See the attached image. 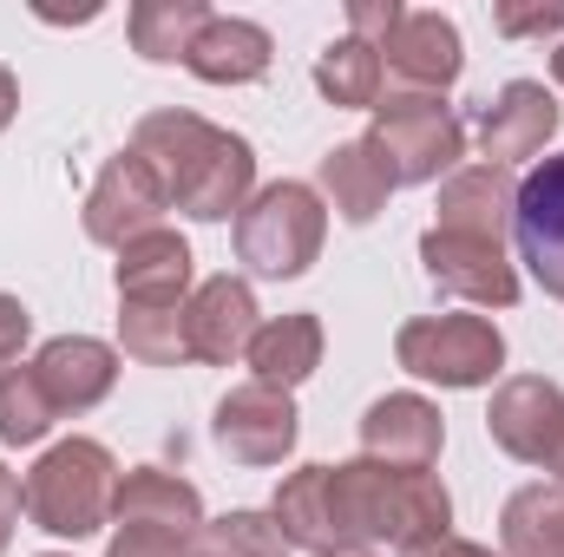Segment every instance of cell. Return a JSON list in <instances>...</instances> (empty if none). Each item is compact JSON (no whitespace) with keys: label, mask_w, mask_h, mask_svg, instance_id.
<instances>
[{"label":"cell","mask_w":564,"mask_h":557,"mask_svg":"<svg viewBox=\"0 0 564 557\" xmlns=\"http://www.w3.org/2000/svg\"><path fill=\"white\" fill-rule=\"evenodd\" d=\"M276 532L302 551H341V545H388L421 557L453 538V499L433 472H401L381 459L348 466H295L270 505Z\"/></svg>","instance_id":"6da1fadb"},{"label":"cell","mask_w":564,"mask_h":557,"mask_svg":"<svg viewBox=\"0 0 564 557\" xmlns=\"http://www.w3.org/2000/svg\"><path fill=\"white\" fill-rule=\"evenodd\" d=\"M132 151L158 171L171 210L197 217V223H224V217H243V204L257 197V151L250 139L197 119V112H144Z\"/></svg>","instance_id":"7a4b0ae2"},{"label":"cell","mask_w":564,"mask_h":557,"mask_svg":"<svg viewBox=\"0 0 564 557\" xmlns=\"http://www.w3.org/2000/svg\"><path fill=\"white\" fill-rule=\"evenodd\" d=\"M119 459L99 439H59L26 472V518L46 538H93L119 499Z\"/></svg>","instance_id":"3957f363"},{"label":"cell","mask_w":564,"mask_h":557,"mask_svg":"<svg viewBox=\"0 0 564 557\" xmlns=\"http://www.w3.org/2000/svg\"><path fill=\"white\" fill-rule=\"evenodd\" d=\"M322 237H328V204L315 184H263L243 217H237V263L250 276H270V282H289L302 276L315 256H322Z\"/></svg>","instance_id":"277c9868"},{"label":"cell","mask_w":564,"mask_h":557,"mask_svg":"<svg viewBox=\"0 0 564 557\" xmlns=\"http://www.w3.org/2000/svg\"><path fill=\"white\" fill-rule=\"evenodd\" d=\"M368 151L375 164L388 171V184H433V177H453L459 157H466V125L453 119V106L440 99H414V92H394L388 106H375V125H368Z\"/></svg>","instance_id":"5b68a950"},{"label":"cell","mask_w":564,"mask_h":557,"mask_svg":"<svg viewBox=\"0 0 564 557\" xmlns=\"http://www.w3.org/2000/svg\"><path fill=\"white\" fill-rule=\"evenodd\" d=\"M394 361L440 387H486L506 368V335L486 315H421L394 335Z\"/></svg>","instance_id":"8992f818"},{"label":"cell","mask_w":564,"mask_h":557,"mask_svg":"<svg viewBox=\"0 0 564 557\" xmlns=\"http://www.w3.org/2000/svg\"><path fill=\"white\" fill-rule=\"evenodd\" d=\"M164 210H171V197H164L158 171L139 151H119L99 171L93 197H86V237L106 243V250H126V243H139L151 230H164Z\"/></svg>","instance_id":"52a82bcc"},{"label":"cell","mask_w":564,"mask_h":557,"mask_svg":"<svg viewBox=\"0 0 564 557\" xmlns=\"http://www.w3.org/2000/svg\"><path fill=\"white\" fill-rule=\"evenodd\" d=\"M224 459L237 466H282L295 452V433H302V414L282 387H263V381H243L217 401V419H210Z\"/></svg>","instance_id":"ba28073f"},{"label":"cell","mask_w":564,"mask_h":557,"mask_svg":"<svg viewBox=\"0 0 564 557\" xmlns=\"http://www.w3.org/2000/svg\"><path fill=\"white\" fill-rule=\"evenodd\" d=\"M421 263H426V282H433L440 295H459V302H473V308H512V302H519V270H512L506 243L426 230Z\"/></svg>","instance_id":"9c48e42d"},{"label":"cell","mask_w":564,"mask_h":557,"mask_svg":"<svg viewBox=\"0 0 564 557\" xmlns=\"http://www.w3.org/2000/svg\"><path fill=\"white\" fill-rule=\"evenodd\" d=\"M486 433L499 452L525 459V466H552L564 446V387L545 374H519L499 381L492 407H486Z\"/></svg>","instance_id":"30bf717a"},{"label":"cell","mask_w":564,"mask_h":557,"mask_svg":"<svg viewBox=\"0 0 564 557\" xmlns=\"http://www.w3.org/2000/svg\"><path fill=\"white\" fill-rule=\"evenodd\" d=\"M512 243H519V263L532 270V282L564 302V151L558 157H539L532 177L519 184Z\"/></svg>","instance_id":"8fae6325"},{"label":"cell","mask_w":564,"mask_h":557,"mask_svg":"<svg viewBox=\"0 0 564 557\" xmlns=\"http://www.w3.org/2000/svg\"><path fill=\"white\" fill-rule=\"evenodd\" d=\"M459 26L446 13H401V26L381 40V79H394L414 99H440L459 79Z\"/></svg>","instance_id":"7c38bea8"},{"label":"cell","mask_w":564,"mask_h":557,"mask_svg":"<svg viewBox=\"0 0 564 557\" xmlns=\"http://www.w3.org/2000/svg\"><path fill=\"white\" fill-rule=\"evenodd\" d=\"M257 328H263L257 321V295H250V282H237V276L197 282V295L184 302V348H191V361L230 368L237 354H250Z\"/></svg>","instance_id":"4fadbf2b"},{"label":"cell","mask_w":564,"mask_h":557,"mask_svg":"<svg viewBox=\"0 0 564 557\" xmlns=\"http://www.w3.org/2000/svg\"><path fill=\"white\" fill-rule=\"evenodd\" d=\"M558 99L539 86V79H512L499 99H486L479 106V151H486V164H525V157H539L545 144L558 139Z\"/></svg>","instance_id":"5bb4252c"},{"label":"cell","mask_w":564,"mask_h":557,"mask_svg":"<svg viewBox=\"0 0 564 557\" xmlns=\"http://www.w3.org/2000/svg\"><path fill=\"white\" fill-rule=\"evenodd\" d=\"M440 446H446V419L421 394H388L361 414V459H381L401 472H433Z\"/></svg>","instance_id":"9a60e30c"},{"label":"cell","mask_w":564,"mask_h":557,"mask_svg":"<svg viewBox=\"0 0 564 557\" xmlns=\"http://www.w3.org/2000/svg\"><path fill=\"white\" fill-rule=\"evenodd\" d=\"M33 374H40V387H46V401L66 414H93L106 394H112V381H119V354L106 348V341H93V335H53L40 354H33Z\"/></svg>","instance_id":"2e32d148"},{"label":"cell","mask_w":564,"mask_h":557,"mask_svg":"<svg viewBox=\"0 0 564 557\" xmlns=\"http://www.w3.org/2000/svg\"><path fill=\"white\" fill-rule=\"evenodd\" d=\"M440 223L433 230H453V237H486V243H506L512 230V210H519V184L512 171L499 164H466L440 184Z\"/></svg>","instance_id":"e0dca14e"},{"label":"cell","mask_w":564,"mask_h":557,"mask_svg":"<svg viewBox=\"0 0 564 557\" xmlns=\"http://www.w3.org/2000/svg\"><path fill=\"white\" fill-rule=\"evenodd\" d=\"M119 302L126 308H184V288H191V243L177 230H151L139 243L119 250Z\"/></svg>","instance_id":"ac0fdd59"},{"label":"cell","mask_w":564,"mask_h":557,"mask_svg":"<svg viewBox=\"0 0 564 557\" xmlns=\"http://www.w3.org/2000/svg\"><path fill=\"white\" fill-rule=\"evenodd\" d=\"M112 518H119V525H144V532L197 538V532H204V499H197L191 479H177V472H164V466H139V472L119 479Z\"/></svg>","instance_id":"d6986e66"},{"label":"cell","mask_w":564,"mask_h":557,"mask_svg":"<svg viewBox=\"0 0 564 557\" xmlns=\"http://www.w3.org/2000/svg\"><path fill=\"white\" fill-rule=\"evenodd\" d=\"M184 66L204 86H250V79L270 73V33L257 20H237V13H210V26L197 33Z\"/></svg>","instance_id":"ffe728a7"},{"label":"cell","mask_w":564,"mask_h":557,"mask_svg":"<svg viewBox=\"0 0 564 557\" xmlns=\"http://www.w3.org/2000/svg\"><path fill=\"white\" fill-rule=\"evenodd\" d=\"M315 184H322V197L341 210V223H375L381 210H388V171L375 164V151L361 139H348V144H335L322 164H315Z\"/></svg>","instance_id":"44dd1931"},{"label":"cell","mask_w":564,"mask_h":557,"mask_svg":"<svg viewBox=\"0 0 564 557\" xmlns=\"http://www.w3.org/2000/svg\"><path fill=\"white\" fill-rule=\"evenodd\" d=\"M250 368H257L263 387H282V394L302 387L322 368V321L315 315H276V321H263L257 341H250Z\"/></svg>","instance_id":"7402d4cb"},{"label":"cell","mask_w":564,"mask_h":557,"mask_svg":"<svg viewBox=\"0 0 564 557\" xmlns=\"http://www.w3.org/2000/svg\"><path fill=\"white\" fill-rule=\"evenodd\" d=\"M204 26H210L204 0H139L132 7V46L151 66H184Z\"/></svg>","instance_id":"603a6c76"},{"label":"cell","mask_w":564,"mask_h":557,"mask_svg":"<svg viewBox=\"0 0 564 557\" xmlns=\"http://www.w3.org/2000/svg\"><path fill=\"white\" fill-rule=\"evenodd\" d=\"M506 557H564V485H525L499 512Z\"/></svg>","instance_id":"cb8c5ba5"},{"label":"cell","mask_w":564,"mask_h":557,"mask_svg":"<svg viewBox=\"0 0 564 557\" xmlns=\"http://www.w3.org/2000/svg\"><path fill=\"white\" fill-rule=\"evenodd\" d=\"M315 86H322L328 106L375 112V106H381V53L361 46V40H335V46H322V59H315Z\"/></svg>","instance_id":"d4e9b609"},{"label":"cell","mask_w":564,"mask_h":557,"mask_svg":"<svg viewBox=\"0 0 564 557\" xmlns=\"http://www.w3.org/2000/svg\"><path fill=\"white\" fill-rule=\"evenodd\" d=\"M53 419H59V407L46 401L33 361L0 374V439H7V446H40V439L53 433Z\"/></svg>","instance_id":"484cf974"},{"label":"cell","mask_w":564,"mask_h":557,"mask_svg":"<svg viewBox=\"0 0 564 557\" xmlns=\"http://www.w3.org/2000/svg\"><path fill=\"white\" fill-rule=\"evenodd\" d=\"M119 341H126V354L144 361V368L191 361V348H184V308H126L119 302Z\"/></svg>","instance_id":"4316f807"},{"label":"cell","mask_w":564,"mask_h":557,"mask_svg":"<svg viewBox=\"0 0 564 557\" xmlns=\"http://www.w3.org/2000/svg\"><path fill=\"white\" fill-rule=\"evenodd\" d=\"M204 551L217 557H289V538L276 532L270 512H230V518H204Z\"/></svg>","instance_id":"83f0119b"},{"label":"cell","mask_w":564,"mask_h":557,"mask_svg":"<svg viewBox=\"0 0 564 557\" xmlns=\"http://www.w3.org/2000/svg\"><path fill=\"white\" fill-rule=\"evenodd\" d=\"M492 26L506 40H564V0H499L492 7Z\"/></svg>","instance_id":"f1b7e54d"},{"label":"cell","mask_w":564,"mask_h":557,"mask_svg":"<svg viewBox=\"0 0 564 557\" xmlns=\"http://www.w3.org/2000/svg\"><path fill=\"white\" fill-rule=\"evenodd\" d=\"M401 0H348V40H361V46H375L381 53V40L401 26Z\"/></svg>","instance_id":"f546056e"},{"label":"cell","mask_w":564,"mask_h":557,"mask_svg":"<svg viewBox=\"0 0 564 557\" xmlns=\"http://www.w3.org/2000/svg\"><path fill=\"white\" fill-rule=\"evenodd\" d=\"M184 551H191V538H177V532L119 525V538H112V551H106V557H184Z\"/></svg>","instance_id":"4dcf8cb0"},{"label":"cell","mask_w":564,"mask_h":557,"mask_svg":"<svg viewBox=\"0 0 564 557\" xmlns=\"http://www.w3.org/2000/svg\"><path fill=\"white\" fill-rule=\"evenodd\" d=\"M26 335H33V315L20 308V295H0V374H7L13 361H20Z\"/></svg>","instance_id":"1f68e13d"},{"label":"cell","mask_w":564,"mask_h":557,"mask_svg":"<svg viewBox=\"0 0 564 557\" xmlns=\"http://www.w3.org/2000/svg\"><path fill=\"white\" fill-rule=\"evenodd\" d=\"M20 512H26V479L0 466V557H7V545H13V525H20Z\"/></svg>","instance_id":"d6a6232c"},{"label":"cell","mask_w":564,"mask_h":557,"mask_svg":"<svg viewBox=\"0 0 564 557\" xmlns=\"http://www.w3.org/2000/svg\"><path fill=\"white\" fill-rule=\"evenodd\" d=\"M13 112H20V86H13V73L0 66V132L13 125Z\"/></svg>","instance_id":"836d02e7"},{"label":"cell","mask_w":564,"mask_h":557,"mask_svg":"<svg viewBox=\"0 0 564 557\" xmlns=\"http://www.w3.org/2000/svg\"><path fill=\"white\" fill-rule=\"evenodd\" d=\"M421 557H492L486 545H466V538H446V545H433V551H421Z\"/></svg>","instance_id":"e575fe53"},{"label":"cell","mask_w":564,"mask_h":557,"mask_svg":"<svg viewBox=\"0 0 564 557\" xmlns=\"http://www.w3.org/2000/svg\"><path fill=\"white\" fill-rule=\"evenodd\" d=\"M322 557H375L368 545H341V551H322Z\"/></svg>","instance_id":"d590c367"},{"label":"cell","mask_w":564,"mask_h":557,"mask_svg":"<svg viewBox=\"0 0 564 557\" xmlns=\"http://www.w3.org/2000/svg\"><path fill=\"white\" fill-rule=\"evenodd\" d=\"M184 557H217V551H204V538H191V551H184Z\"/></svg>","instance_id":"8d00e7d4"},{"label":"cell","mask_w":564,"mask_h":557,"mask_svg":"<svg viewBox=\"0 0 564 557\" xmlns=\"http://www.w3.org/2000/svg\"><path fill=\"white\" fill-rule=\"evenodd\" d=\"M552 73H558V86H564V46H558V53H552Z\"/></svg>","instance_id":"74e56055"},{"label":"cell","mask_w":564,"mask_h":557,"mask_svg":"<svg viewBox=\"0 0 564 557\" xmlns=\"http://www.w3.org/2000/svg\"><path fill=\"white\" fill-rule=\"evenodd\" d=\"M552 472H558V479H552V485H564V446H558V459H552Z\"/></svg>","instance_id":"f35d334b"},{"label":"cell","mask_w":564,"mask_h":557,"mask_svg":"<svg viewBox=\"0 0 564 557\" xmlns=\"http://www.w3.org/2000/svg\"><path fill=\"white\" fill-rule=\"evenodd\" d=\"M46 557H59V551H46Z\"/></svg>","instance_id":"ab89813d"}]
</instances>
